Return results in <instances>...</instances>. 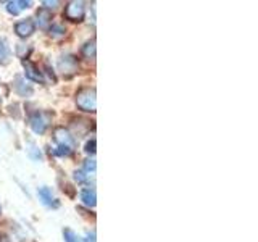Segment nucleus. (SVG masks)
<instances>
[{
  "instance_id": "1",
  "label": "nucleus",
  "mask_w": 258,
  "mask_h": 242,
  "mask_svg": "<svg viewBox=\"0 0 258 242\" xmlns=\"http://www.w3.org/2000/svg\"><path fill=\"white\" fill-rule=\"evenodd\" d=\"M76 105L79 110L87 113H95L97 110V99H95V89L94 87H83L76 94Z\"/></svg>"
},
{
  "instance_id": "2",
  "label": "nucleus",
  "mask_w": 258,
  "mask_h": 242,
  "mask_svg": "<svg viewBox=\"0 0 258 242\" xmlns=\"http://www.w3.org/2000/svg\"><path fill=\"white\" fill-rule=\"evenodd\" d=\"M64 18L73 21V23H79L84 20L86 16V5L81 0H71L64 7Z\"/></svg>"
},
{
  "instance_id": "3",
  "label": "nucleus",
  "mask_w": 258,
  "mask_h": 242,
  "mask_svg": "<svg viewBox=\"0 0 258 242\" xmlns=\"http://www.w3.org/2000/svg\"><path fill=\"white\" fill-rule=\"evenodd\" d=\"M29 126L36 134H39V136L44 134L48 128V115L47 113H42V111L34 113V115L29 118Z\"/></svg>"
},
{
  "instance_id": "4",
  "label": "nucleus",
  "mask_w": 258,
  "mask_h": 242,
  "mask_svg": "<svg viewBox=\"0 0 258 242\" xmlns=\"http://www.w3.org/2000/svg\"><path fill=\"white\" fill-rule=\"evenodd\" d=\"M58 70L63 73V75H67V76L75 75V73L78 71V60H76V56H73V55L61 56L60 62H58Z\"/></svg>"
},
{
  "instance_id": "5",
  "label": "nucleus",
  "mask_w": 258,
  "mask_h": 242,
  "mask_svg": "<svg viewBox=\"0 0 258 242\" xmlns=\"http://www.w3.org/2000/svg\"><path fill=\"white\" fill-rule=\"evenodd\" d=\"M34 31H36V23L32 21V18H26L15 24V32L18 37H29L32 36Z\"/></svg>"
},
{
  "instance_id": "6",
  "label": "nucleus",
  "mask_w": 258,
  "mask_h": 242,
  "mask_svg": "<svg viewBox=\"0 0 258 242\" xmlns=\"http://www.w3.org/2000/svg\"><path fill=\"white\" fill-rule=\"evenodd\" d=\"M23 67H24V75H26L28 79L31 81H34V83H40L42 84L44 83V76H42V73L39 71V68L36 67L34 63L29 62V60H23Z\"/></svg>"
},
{
  "instance_id": "7",
  "label": "nucleus",
  "mask_w": 258,
  "mask_h": 242,
  "mask_svg": "<svg viewBox=\"0 0 258 242\" xmlns=\"http://www.w3.org/2000/svg\"><path fill=\"white\" fill-rule=\"evenodd\" d=\"M37 196H39V200L42 202L45 207H48V208H58L60 207V202L53 197L52 191L48 189V188H40L37 191Z\"/></svg>"
},
{
  "instance_id": "8",
  "label": "nucleus",
  "mask_w": 258,
  "mask_h": 242,
  "mask_svg": "<svg viewBox=\"0 0 258 242\" xmlns=\"http://www.w3.org/2000/svg\"><path fill=\"white\" fill-rule=\"evenodd\" d=\"M55 141L58 142V145H64V147L75 149V141H73V136L64 128H56L55 129Z\"/></svg>"
},
{
  "instance_id": "9",
  "label": "nucleus",
  "mask_w": 258,
  "mask_h": 242,
  "mask_svg": "<svg viewBox=\"0 0 258 242\" xmlns=\"http://www.w3.org/2000/svg\"><path fill=\"white\" fill-rule=\"evenodd\" d=\"M31 7V2L29 0H15V2H8L7 4V12L16 16L21 10H24V8H29Z\"/></svg>"
},
{
  "instance_id": "10",
  "label": "nucleus",
  "mask_w": 258,
  "mask_h": 242,
  "mask_svg": "<svg viewBox=\"0 0 258 242\" xmlns=\"http://www.w3.org/2000/svg\"><path fill=\"white\" fill-rule=\"evenodd\" d=\"M37 26L39 28H42V29H45V28H48V24H50V21H52V12L50 10H47V8H39L37 10Z\"/></svg>"
},
{
  "instance_id": "11",
  "label": "nucleus",
  "mask_w": 258,
  "mask_h": 242,
  "mask_svg": "<svg viewBox=\"0 0 258 242\" xmlns=\"http://www.w3.org/2000/svg\"><path fill=\"white\" fill-rule=\"evenodd\" d=\"M15 91L18 92L20 95H23V97L32 95V87L28 86L26 81H24L21 76H16V79H15Z\"/></svg>"
},
{
  "instance_id": "12",
  "label": "nucleus",
  "mask_w": 258,
  "mask_h": 242,
  "mask_svg": "<svg viewBox=\"0 0 258 242\" xmlns=\"http://www.w3.org/2000/svg\"><path fill=\"white\" fill-rule=\"evenodd\" d=\"M10 56H12L10 47L7 45L4 37H0V65H8V63H10Z\"/></svg>"
},
{
  "instance_id": "13",
  "label": "nucleus",
  "mask_w": 258,
  "mask_h": 242,
  "mask_svg": "<svg viewBox=\"0 0 258 242\" xmlns=\"http://www.w3.org/2000/svg\"><path fill=\"white\" fill-rule=\"evenodd\" d=\"M81 200H83L84 205H87V207H95V204H97L95 189H84L81 192Z\"/></svg>"
},
{
  "instance_id": "14",
  "label": "nucleus",
  "mask_w": 258,
  "mask_h": 242,
  "mask_svg": "<svg viewBox=\"0 0 258 242\" xmlns=\"http://www.w3.org/2000/svg\"><path fill=\"white\" fill-rule=\"evenodd\" d=\"M81 53H83L84 58L91 60L95 56V40H89V42H86L83 45V48H81Z\"/></svg>"
},
{
  "instance_id": "15",
  "label": "nucleus",
  "mask_w": 258,
  "mask_h": 242,
  "mask_svg": "<svg viewBox=\"0 0 258 242\" xmlns=\"http://www.w3.org/2000/svg\"><path fill=\"white\" fill-rule=\"evenodd\" d=\"M75 179L78 183H91L94 181V173H87L84 169H79V171L75 173Z\"/></svg>"
},
{
  "instance_id": "16",
  "label": "nucleus",
  "mask_w": 258,
  "mask_h": 242,
  "mask_svg": "<svg viewBox=\"0 0 258 242\" xmlns=\"http://www.w3.org/2000/svg\"><path fill=\"white\" fill-rule=\"evenodd\" d=\"M48 32H50L52 37H61V36H64L67 29H64L61 24H52V26L48 28Z\"/></svg>"
},
{
  "instance_id": "17",
  "label": "nucleus",
  "mask_w": 258,
  "mask_h": 242,
  "mask_svg": "<svg viewBox=\"0 0 258 242\" xmlns=\"http://www.w3.org/2000/svg\"><path fill=\"white\" fill-rule=\"evenodd\" d=\"M63 237H64V242H81V239L78 237V234L73 229H70V228L63 229Z\"/></svg>"
},
{
  "instance_id": "18",
  "label": "nucleus",
  "mask_w": 258,
  "mask_h": 242,
  "mask_svg": "<svg viewBox=\"0 0 258 242\" xmlns=\"http://www.w3.org/2000/svg\"><path fill=\"white\" fill-rule=\"evenodd\" d=\"M71 152H73V149H70V147H64V145H58V149L55 150V155H60V157H68V155H71Z\"/></svg>"
},
{
  "instance_id": "19",
  "label": "nucleus",
  "mask_w": 258,
  "mask_h": 242,
  "mask_svg": "<svg viewBox=\"0 0 258 242\" xmlns=\"http://www.w3.org/2000/svg\"><path fill=\"white\" fill-rule=\"evenodd\" d=\"M83 169L87 173H95V160H86Z\"/></svg>"
},
{
  "instance_id": "20",
  "label": "nucleus",
  "mask_w": 258,
  "mask_h": 242,
  "mask_svg": "<svg viewBox=\"0 0 258 242\" xmlns=\"http://www.w3.org/2000/svg\"><path fill=\"white\" fill-rule=\"evenodd\" d=\"M95 145H97V142H95V139H92V141H89L87 144H86V152L87 153H95Z\"/></svg>"
},
{
  "instance_id": "21",
  "label": "nucleus",
  "mask_w": 258,
  "mask_h": 242,
  "mask_svg": "<svg viewBox=\"0 0 258 242\" xmlns=\"http://www.w3.org/2000/svg\"><path fill=\"white\" fill-rule=\"evenodd\" d=\"M42 5H44V8H47V10H53V8L58 7V2H56V0H53V2H50V0H44Z\"/></svg>"
},
{
  "instance_id": "22",
  "label": "nucleus",
  "mask_w": 258,
  "mask_h": 242,
  "mask_svg": "<svg viewBox=\"0 0 258 242\" xmlns=\"http://www.w3.org/2000/svg\"><path fill=\"white\" fill-rule=\"evenodd\" d=\"M0 242H12V240L8 239L7 236H0Z\"/></svg>"
},
{
  "instance_id": "23",
  "label": "nucleus",
  "mask_w": 258,
  "mask_h": 242,
  "mask_svg": "<svg viewBox=\"0 0 258 242\" xmlns=\"http://www.w3.org/2000/svg\"><path fill=\"white\" fill-rule=\"evenodd\" d=\"M0 213H2V207H0Z\"/></svg>"
}]
</instances>
